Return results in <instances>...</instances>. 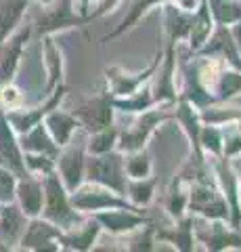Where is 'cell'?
<instances>
[{
	"instance_id": "f1b7e54d",
	"label": "cell",
	"mask_w": 241,
	"mask_h": 252,
	"mask_svg": "<svg viewBox=\"0 0 241 252\" xmlns=\"http://www.w3.org/2000/svg\"><path fill=\"white\" fill-rule=\"evenodd\" d=\"M224 152L229 156H235L241 152V135H231L227 137V145H224Z\"/></svg>"
},
{
	"instance_id": "4dcf8cb0",
	"label": "cell",
	"mask_w": 241,
	"mask_h": 252,
	"mask_svg": "<svg viewBox=\"0 0 241 252\" xmlns=\"http://www.w3.org/2000/svg\"><path fill=\"white\" fill-rule=\"evenodd\" d=\"M176 4H178V9L181 11H195L199 0H176Z\"/></svg>"
},
{
	"instance_id": "5b68a950",
	"label": "cell",
	"mask_w": 241,
	"mask_h": 252,
	"mask_svg": "<svg viewBox=\"0 0 241 252\" xmlns=\"http://www.w3.org/2000/svg\"><path fill=\"white\" fill-rule=\"evenodd\" d=\"M46 198H49V206H46V217L53 219L55 223H65L72 219V212L67 208L63 189H61L59 181L55 177H51L46 181Z\"/></svg>"
},
{
	"instance_id": "1f68e13d",
	"label": "cell",
	"mask_w": 241,
	"mask_h": 252,
	"mask_svg": "<svg viewBox=\"0 0 241 252\" xmlns=\"http://www.w3.org/2000/svg\"><path fill=\"white\" fill-rule=\"evenodd\" d=\"M2 99H4V103H15V101H17V91L15 89H4Z\"/></svg>"
},
{
	"instance_id": "836d02e7",
	"label": "cell",
	"mask_w": 241,
	"mask_h": 252,
	"mask_svg": "<svg viewBox=\"0 0 241 252\" xmlns=\"http://www.w3.org/2000/svg\"><path fill=\"white\" fill-rule=\"evenodd\" d=\"M239 130H241V126H239Z\"/></svg>"
},
{
	"instance_id": "7402d4cb",
	"label": "cell",
	"mask_w": 241,
	"mask_h": 252,
	"mask_svg": "<svg viewBox=\"0 0 241 252\" xmlns=\"http://www.w3.org/2000/svg\"><path fill=\"white\" fill-rule=\"evenodd\" d=\"M0 147H2V156H4V158H9V162L13 164L15 168H19L21 164H19L17 149H15V145H13V139H11L9 132H6L4 124H0Z\"/></svg>"
},
{
	"instance_id": "603a6c76",
	"label": "cell",
	"mask_w": 241,
	"mask_h": 252,
	"mask_svg": "<svg viewBox=\"0 0 241 252\" xmlns=\"http://www.w3.org/2000/svg\"><path fill=\"white\" fill-rule=\"evenodd\" d=\"M97 235V225H86L80 233H74L67 238V244L74 248H88Z\"/></svg>"
},
{
	"instance_id": "30bf717a",
	"label": "cell",
	"mask_w": 241,
	"mask_h": 252,
	"mask_svg": "<svg viewBox=\"0 0 241 252\" xmlns=\"http://www.w3.org/2000/svg\"><path fill=\"white\" fill-rule=\"evenodd\" d=\"M218 23H233L241 19V2L233 0H208Z\"/></svg>"
},
{
	"instance_id": "4fadbf2b",
	"label": "cell",
	"mask_w": 241,
	"mask_h": 252,
	"mask_svg": "<svg viewBox=\"0 0 241 252\" xmlns=\"http://www.w3.org/2000/svg\"><path fill=\"white\" fill-rule=\"evenodd\" d=\"M26 36H27V32L21 34L19 38H15V40L11 42V46H6V49L2 51V55H0V76L2 78H9L13 74L15 63H17V57H19V51H21V40Z\"/></svg>"
},
{
	"instance_id": "2e32d148",
	"label": "cell",
	"mask_w": 241,
	"mask_h": 252,
	"mask_svg": "<svg viewBox=\"0 0 241 252\" xmlns=\"http://www.w3.org/2000/svg\"><path fill=\"white\" fill-rule=\"evenodd\" d=\"M57 231L51 229L49 225H42V223H32L27 229V235L23 238V244L26 246H46L49 240L55 235Z\"/></svg>"
},
{
	"instance_id": "e0dca14e",
	"label": "cell",
	"mask_w": 241,
	"mask_h": 252,
	"mask_svg": "<svg viewBox=\"0 0 241 252\" xmlns=\"http://www.w3.org/2000/svg\"><path fill=\"white\" fill-rule=\"evenodd\" d=\"M208 51L210 53H216V51H220V53H224V55H229V59L235 63L237 67H241V63L237 61V53H235V46H233V42H231V36L227 34L224 30H220L218 34H216L214 38H212V42H210V46H208Z\"/></svg>"
},
{
	"instance_id": "7c38bea8",
	"label": "cell",
	"mask_w": 241,
	"mask_h": 252,
	"mask_svg": "<svg viewBox=\"0 0 241 252\" xmlns=\"http://www.w3.org/2000/svg\"><path fill=\"white\" fill-rule=\"evenodd\" d=\"M46 124H49V128H51L53 135H55L59 145H65V141L69 139V135H72V130L76 126V122L69 116H65V114H53V116H49V122H46Z\"/></svg>"
},
{
	"instance_id": "6da1fadb",
	"label": "cell",
	"mask_w": 241,
	"mask_h": 252,
	"mask_svg": "<svg viewBox=\"0 0 241 252\" xmlns=\"http://www.w3.org/2000/svg\"><path fill=\"white\" fill-rule=\"evenodd\" d=\"M88 177L90 181L107 185L120 193L126 191V185H124V164H122V158L115 154L88 160Z\"/></svg>"
},
{
	"instance_id": "d6986e66",
	"label": "cell",
	"mask_w": 241,
	"mask_h": 252,
	"mask_svg": "<svg viewBox=\"0 0 241 252\" xmlns=\"http://www.w3.org/2000/svg\"><path fill=\"white\" fill-rule=\"evenodd\" d=\"M155 2H160V0H136L134 2V6H132V11L124 17V21H122V26L113 32L111 36H115V34H120V32H124V30H128V28H132V23H134L141 15L147 11V6H151V4H155Z\"/></svg>"
},
{
	"instance_id": "52a82bcc",
	"label": "cell",
	"mask_w": 241,
	"mask_h": 252,
	"mask_svg": "<svg viewBox=\"0 0 241 252\" xmlns=\"http://www.w3.org/2000/svg\"><path fill=\"white\" fill-rule=\"evenodd\" d=\"M61 170H63L67 187L76 189V185L80 183V177H82V152L80 149L74 147L61 158Z\"/></svg>"
},
{
	"instance_id": "ffe728a7",
	"label": "cell",
	"mask_w": 241,
	"mask_h": 252,
	"mask_svg": "<svg viewBox=\"0 0 241 252\" xmlns=\"http://www.w3.org/2000/svg\"><path fill=\"white\" fill-rule=\"evenodd\" d=\"M113 141H115V130L107 126V128L99 130V135L90 141V149H92L95 154H107V152L111 149Z\"/></svg>"
},
{
	"instance_id": "4316f807",
	"label": "cell",
	"mask_w": 241,
	"mask_h": 252,
	"mask_svg": "<svg viewBox=\"0 0 241 252\" xmlns=\"http://www.w3.org/2000/svg\"><path fill=\"white\" fill-rule=\"evenodd\" d=\"M216 80H218V76H216V63H206L204 69H201V82L210 89V86L216 84Z\"/></svg>"
},
{
	"instance_id": "3957f363",
	"label": "cell",
	"mask_w": 241,
	"mask_h": 252,
	"mask_svg": "<svg viewBox=\"0 0 241 252\" xmlns=\"http://www.w3.org/2000/svg\"><path fill=\"white\" fill-rule=\"evenodd\" d=\"M78 116L82 118V122L88 126L90 130H103L111 124V103L109 97H99L88 101L86 105L78 109Z\"/></svg>"
},
{
	"instance_id": "484cf974",
	"label": "cell",
	"mask_w": 241,
	"mask_h": 252,
	"mask_svg": "<svg viewBox=\"0 0 241 252\" xmlns=\"http://www.w3.org/2000/svg\"><path fill=\"white\" fill-rule=\"evenodd\" d=\"M201 143H204L210 152L220 154V137L214 128H206L204 132H201Z\"/></svg>"
},
{
	"instance_id": "7a4b0ae2",
	"label": "cell",
	"mask_w": 241,
	"mask_h": 252,
	"mask_svg": "<svg viewBox=\"0 0 241 252\" xmlns=\"http://www.w3.org/2000/svg\"><path fill=\"white\" fill-rule=\"evenodd\" d=\"M191 208L197 212H204L206 217H212V219L229 217L227 200L208 185H195L191 189Z\"/></svg>"
},
{
	"instance_id": "8fae6325",
	"label": "cell",
	"mask_w": 241,
	"mask_h": 252,
	"mask_svg": "<svg viewBox=\"0 0 241 252\" xmlns=\"http://www.w3.org/2000/svg\"><path fill=\"white\" fill-rule=\"evenodd\" d=\"M189 34H191V46L193 49H199V46L204 44L206 36L210 34V13H208L206 6H201L195 19H191Z\"/></svg>"
},
{
	"instance_id": "9c48e42d",
	"label": "cell",
	"mask_w": 241,
	"mask_h": 252,
	"mask_svg": "<svg viewBox=\"0 0 241 252\" xmlns=\"http://www.w3.org/2000/svg\"><path fill=\"white\" fill-rule=\"evenodd\" d=\"M19 198H21V206L27 215H36L42 206V189L38 187L32 181H26V183L19 185Z\"/></svg>"
},
{
	"instance_id": "f546056e",
	"label": "cell",
	"mask_w": 241,
	"mask_h": 252,
	"mask_svg": "<svg viewBox=\"0 0 241 252\" xmlns=\"http://www.w3.org/2000/svg\"><path fill=\"white\" fill-rule=\"evenodd\" d=\"M183 206H185V195L183 193H174L172 200H170V210H172L174 215H181Z\"/></svg>"
},
{
	"instance_id": "d6a6232c",
	"label": "cell",
	"mask_w": 241,
	"mask_h": 252,
	"mask_svg": "<svg viewBox=\"0 0 241 252\" xmlns=\"http://www.w3.org/2000/svg\"><path fill=\"white\" fill-rule=\"evenodd\" d=\"M233 36H235V40H237V46L241 49V19H239V23H237V28L233 30Z\"/></svg>"
},
{
	"instance_id": "9a60e30c",
	"label": "cell",
	"mask_w": 241,
	"mask_h": 252,
	"mask_svg": "<svg viewBox=\"0 0 241 252\" xmlns=\"http://www.w3.org/2000/svg\"><path fill=\"white\" fill-rule=\"evenodd\" d=\"M23 229V219L15 208H6L2 215V223H0V231L6 240H15Z\"/></svg>"
},
{
	"instance_id": "277c9868",
	"label": "cell",
	"mask_w": 241,
	"mask_h": 252,
	"mask_svg": "<svg viewBox=\"0 0 241 252\" xmlns=\"http://www.w3.org/2000/svg\"><path fill=\"white\" fill-rule=\"evenodd\" d=\"M74 206L82 208V210H99V208H111V206H124V204L109 195L103 189H95V187H84L74 195Z\"/></svg>"
},
{
	"instance_id": "ac0fdd59",
	"label": "cell",
	"mask_w": 241,
	"mask_h": 252,
	"mask_svg": "<svg viewBox=\"0 0 241 252\" xmlns=\"http://www.w3.org/2000/svg\"><path fill=\"white\" fill-rule=\"evenodd\" d=\"M126 170H128L130 177H134V179H145L147 175H149V170H151L149 156H147V154H136V156H132L130 160H128V164H126Z\"/></svg>"
},
{
	"instance_id": "5bb4252c",
	"label": "cell",
	"mask_w": 241,
	"mask_h": 252,
	"mask_svg": "<svg viewBox=\"0 0 241 252\" xmlns=\"http://www.w3.org/2000/svg\"><path fill=\"white\" fill-rule=\"evenodd\" d=\"M23 6H26L23 0H6L4 9L0 11V34L2 36L15 26V21L19 19V15L23 11Z\"/></svg>"
},
{
	"instance_id": "83f0119b",
	"label": "cell",
	"mask_w": 241,
	"mask_h": 252,
	"mask_svg": "<svg viewBox=\"0 0 241 252\" xmlns=\"http://www.w3.org/2000/svg\"><path fill=\"white\" fill-rule=\"evenodd\" d=\"M11 191H13V179L9 172L0 170V200H6L11 198Z\"/></svg>"
},
{
	"instance_id": "44dd1931",
	"label": "cell",
	"mask_w": 241,
	"mask_h": 252,
	"mask_svg": "<svg viewBox=\"0 0 241 252\" xmlns=\"http://www.w3.org/2000/svg\"><path fill=\"white\" fill-rule=\"evenodd\" d=\"M153 185H155V181H138V183H132L130 185V198L136 204H147L151 200Z\"/></svg>"
},
{
	"instance_id": "d4e9b609",
	"label": "cell",
	"mask_w": 241,
	"mask_h": 252,
	"mask_svg": "<svg viewBox=\"0 0 241 252\" xmlns=\"http://www.w3.org/2000/svg\"><path fill=\"white\" fill-rule=\"evenodd\" d=\"M220 89L224 97H231L241 91V76L239 74H222L220 78Z\"/></svg>"
},
{
	"instance_id": "cb8c5ba5",
	"label": "cell",
	"mask_w": 241,
	"mask_h": 252,
	"mask_svg": "<svg viewBox=\"0 0 241 252\" xmlns=\"http://www.w3.org/2000/svg\"><path fill=\"white\" fill-rule=\"evenodd\" d=\"M27 147L29 149H38V152H53V145L49 143V139H46L42 126L40 128H36L32 135L27 137Z\"/></svg>"
},
{
	"instance_id": "8992f818",
	"label": "cell",
	"mask_w": 241,
	"mask_h": 252,
	"mask_svg": "<svg viewBox=\"0 0 241 252\" xmlns=\"http://www.w3.org/2000/svg\"><path fill=\"white\" fill-rule=\"evenodd\" d=\"M161 120V114H149L145 116L141 122H138L134 128L128 130L126 135H124V149H130V152H134V149H138L143 145V141L147 139V135L153 130V126L158 124Z\"/></svg>"
},
{
	"instance_id": "ba28073f",
	"label": "cell",
	"mask_w": 241,
	"mask_h": 252,
	"mask_svg": "<svg viewBox=\"0 0 241 252\" xmlns=\"http://www.w3.org/2000/svg\"><path fill=\"white\" fill-rule=\"evenodd\" d=\"M99 220L109 231H130L134 227L143 225V219L130 215V212H105V215L99 217Z\"/></svg>"
}]
</instances>
